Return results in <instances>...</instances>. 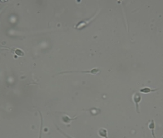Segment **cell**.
Listing matches in <instances>:
<instances>
[{"label":"cell","mask_w":163,"mask_h":138,"mask_svg":"<svg viewBox=\"0 0 163 138\" xmlns=\"http://www.w3.org/2000/svg\"><path fill=\"white\" fill-rule=\"evenodd\" d=\"M85 73V74H92V75H98L101 72V70L99 68H93L91 70H88V71H65V72H59L58 74H65V73Z\"/></svg>","instance_id":"7a4b0ae2"},{"label":"cell","mask_w":163,"mask_h":138,"mask_svg":"<svg viewBox=\"0 0 163 138\" xmlns=\"http://www.w3.org/2000/svg\"><path fill=\"white\" fill-rule=\"evenodd\" d=\"M158 89H152L150 88H147V87H145V88H142L140 89V93H151V92H157Z\"/></svg>","instance_id":"52a82bcc"},{"label":"cell","mask_w":163,"mask_h":138,"mask_svg":"<svg viewBox=\"0 0 163 138\" xmlns=\"http://www.w3.org/2000/svg\"><path fill=\"white\" fill-rule=\"evenodd\" d=\"M98 13H99V12H97V13H96L93 17H91L90 18H87L86 20H82V21H80V22H78L76 26H75V29H77V30H82V29H84V28H87V26L90 25V23L96 18V17H97V15L98 14Z\"/></svg>","instance_id":"6da1fadb"},{"label":"cell","mask_w":163,"mask_h":138,"mask_svg":"<svg viewBox=\"0 0 163 138\" xmlns=\"http://www.w3.org/2000/svg\"><path fill=\"white\" fill-rule=\"evenodd\" d=\"M162 138H163V137H162Z\"/></svg>","instance_id":"8fae6325"},{"label":"cell","mask_w":163,"mask_h":138,"mask_svg":"<svg viewBox=\"0 0 163 138\" xmlns=\"http://www.w3.org/2000/svg\"><path fill=\"white\" fill-rule=\"evenodd\" d=\"M78 117H79V115L75 116V117L71 118L70 116H68V115L64 114L63 116H62V119H61V121H62L63 123H64V124H66V125H70L71 122H72V121H74V120H76L77 118H78Z\"/></svg>","instance_id":"277c9868"},{"label":"cell","mask_w":163,"mask_h":138,"mask_svg":"<svg viewBox=\"0 0 163 138\" xmlns=\"http://www.w3.org/2000/svg\"><path fill=\"white\" fill-rule=\"evenodd\" d=\"M57 129H58V131L62 133V134H63V136H64L65 137H67V138H72V137H70V136H68V135H67L66 133L63 132V131H62V130H61V129H60V128L58 127H57Z\"/></svg>","instance_id":"30bf717a"},{"label":"cell","mask_w":163,"mask_h":138,"mask_svg":"<svg viewBox=\"0 0 163 138\" xmlns=\"http://www.w3.org/2000/svg\"><path fill=\"white\" fill-rule=\"evenodd\" d=\"M141 95L140 92H135L132 95V100H133V102L135 104L136 106V111L137 113H140V110H139V103L141 102Z\"/></svg>","instance_id":"3957f363"},{"label":"cell","mask_w":163,"mask_h":138,"mask_svg":"<svg viewBox=\"0 0 163 138\" xmlns=\"http://www.w3.org/2000/svg\"><path fill=\"white\" fill-rule=\"evenodd\" d=\"M148 128L151 130L153 138H157L156 137V136H155V133H154V131H155V121H154L153 119H152V120L150 121V122H149V124H148Z\"/></svg>","instance_id":"ba28073f"},{"label":"cell","mask_w":163,"mask_h":138,"mask_svg":"<svg viewBox=\"0 0 163 138\" xmlns=\"http://www.w3.org/2000/svg\"><path fill=\"white\" fill-rule=\"evenodd\" d=\"M39 115H40V120H41V125H40V132H39V138H42V132H43V126H44V118L41 114V112L38 111Z\"/></svg>","instance_id":"9c48e42d"},{"label":"cell","mask_w":163,"mask_h":138,"mask_svg":"<svg viewBox=\"0 0 163 138\" xmlns=\"http://www.w3.org/2000/svg\"><path fill=\"white\" fill-rule=\"evenodd\" d=\"M98 136L102 138H108L107 136V130L106 128H100L98 131Z\"/></svg>","instance_id":"8992f818"},{"label":"cell","mask_w":163,"mask_h":138,"mask_svg":"<svg viewBox=\"0 0 163 138\" xmlns=\"http://www.w3.org/2000/svg\"><path fill=\"white\" fill-rule=\"evenodd\" d=\"M9 51H12V53L14 54V57L17 58L18 57H22L24 56V52L22 49H19V48H7Z\"/></svg>","instance_id":"5b68a950"}]
</instances>
